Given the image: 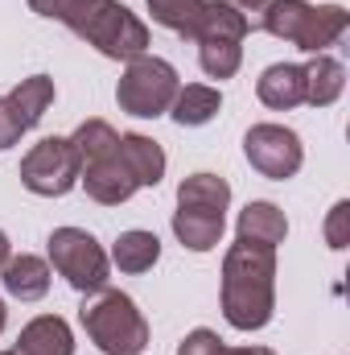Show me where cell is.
<instances>
[{
	"mask_svg": "<svg viewBox=\"0 0 350 355\" xmlns=\"http://www.w3.org/2000/svg\"><path fill=\"white\" fill-rule=\"evenodd\" d=\"M177 71L157 58V54H140L124 67L120 83H116V103L120 112L136 116V120H157L174 107V95H177Z\"/></svg>",
	"mask_w": 350,
	"mask_h": 355,
	"instance_id": "obj_4",
	"label": "cell"
},
{
	"mask_svg": "<svg viewBox=\"0 0 350 355\" xmlns=\"http://www.w3.org/2000/svg\"><path fill=\"white\" fill-rule=\"evenodd\" d=\"M219 355H276V352H272V347H227V343H223Z\"/></svg>",
	"mask_w": 350,
	"mask_h": 355,
	"instance_id": "obj_29",
	"label": "cell"
},
{
	"mask_svg": "<svg viewBox=\"0 0 350 355\" xmlns=\"http://www.w3.org/2000/svg\"><path fill=\"white\" fill-rule=\"evenodd\" d=\"M8 103H12V112L21 116L25 132L37 128V124L46 120L50 103H54V79H50V75H29V79H21L17 87L8 91Z\"/></svg>",
	"mask_w": 350,
	"mask_h": 355,
	"instance_id": "obj_20",
	"label": "cell"
},
{
	"mask_svg": "<svg viewBox=\"0 0 350 355\" xmlns=\"http://www.w3.org/2000/svg\"><path fill=\"white\" fill-rule=\"evenodd\" d=\"M50 265L58 277H66V285L75 293H95L111 277V257L83 227H54L50 232Z\"/></svg>",
	"mask_w": 350,
	"mask_h": 355,
	"instance_id": "obj_5",
	"label": "cell"
},
{
	"mask_svg": "<svg viewBox=\"0 0 350 355\" xmlns=\"http://www.w3.org/2000/svg\"><path fill=\"white\" fill-rule=\"evenodd\" d=\"M120 162L136 178V186H157L165 178V166H169L165 149L145 132H120Z\"/></svg>",
	"mask_w": 350,
	"mask_h": 355,
	"instance_id": "obj_13",
	"label": "cell"
},
{
	"mask_svg": "<svg viewBox=\"0 0 350 355\" xmlns=\"http://www.w3.org/2000/svg\"><path fill=\"white\" fill-rule=\"evenodd\" d=\"M223 232H227V219L223 215H206V211H174V236L181 240V248L190 252H210L223 244Z\"/></svg>",
	"mask_w": 350,
	"mask_h": 355,
	"instance_id": "obj_18",
	"label": "cell"
},
{
	"mask_svg": "<svg viewBox=\"0 0 350 355\" xmlns=\"http://www.w3.org/2000/svg\"><path fill=\"white\" fill-rule=\"evenodd\" d=\"M248 33H252V29H248V21H243L227 0H206L194 42H243Z\"/></svg>",
	"mask_w": 350,
	"mask_h": 355,
	"instance_id": "obj_21",
	"label": "cell"
},
{
	"mask_svg": "<svg viewBox=\"0 0 350 355\" xmlns=\"http://www.w3.org/2000/svg\"><path fill=\"white\" fill-rule=\"evenodd\" d=\"M0 355H4V352H0Z\"/></svg>",
	"mask_w": 350,
	"mask_h": 355,
	"instance_id": "obj_32",
	"label": "cell"
},
{
	"mask_svg": "<svg viewBox=\"0 0 350 355\" xmlns=\"http://www.w3.org/2000/svg\"><path fill=\"white\" fill-rule=\"evenodd\" d=\"M161 261V240L153 236V232H140V227H132V232H120V240L111 244V265L120 268V272H149V268Z\"/></svg>",
	"mask_w": 350,
	"mask_h": 355,
	"instance_id": "obj_19",
	"label": "cell"
},
{
	"mask_svg": "<svg viewBox=\"0 0 350 355\" xmlns=\"http://www.w3.org/2000/svg\"><path fill=\"white\" fill-rule=\"evenodd\" d=\"M288 236V219L276 202H248L239 211V223H235V240H248V244H264V248H280Z\"/></svg>",
	"mask_w": 350,
	"mask_h": 355,
	"instance_id": "obj_12",
	"label": "cell"
},
{
	"mask_svg": "<svg viewBox=\"0 0 350 355\" xmlns=\"http://www.w3.org/2000/svg\"><path fill=\"white\" fill-rule=\"evenodd\" d=\"M256 95L272 112H293L305 103V71L297 62H272L256 79Z\"/></svg>",
	"mask_w": 350,
	"mask_h": 355,
	"instance_id": "obj_11",
	"label": "cell"
},
{
	"mask_svg": "<svg viewBox=\"0 0 350 355\" xmlns=\"http://www.w3.org/2000/svg\"><path fill=\"white\" fill-rule=\"evenodd\" d=\"M145 4H149V12H153L157 25H165V29H174V33L194 42L206 0H145Z\"/></svg>",
	"mask_w": 350,
	"mask_h": 355,
	"instance_id": "obj_23",
	"label": "cell"
},
{
	"mask_svg": "<svg viewBox=\"0 0 350 355\" xmlns=\"http://www.w3.org/2000/svg\"><path fill=\"white\" fill-rule=\"evenodd\" d=\"M198 67L210 79H231L243 67V42H198Z\"/></svg>",
	"mask_w": 350,
	"mask_h": 355,
	"instance_id": "obj_24",
	"label": "cell"
},
{
	"mask_svg": "<svg viewBox=\"0 0 350 355\" xmlns=\"http://www.w3.org/2000/svg\"><path fill=\"white\" fill-rule=\"evenodd\" d=\"M21 137H25V124H21V116L12 112L8 95H0V149H12Z\"/></svg>",
	"mask_w": 350,
	"mask_h": 355,
	"instance_id": "obj_27",
	"label": "cell"
},
{
	"mask_svg": "<svg viewBox=\"0 0 350 355\" xmlns=\"http://www.w3.org/2000/svg\"><path fill=\"white\" fill-rule=\"evenodd\" d=\"M83 42L95 46V50H99L103 58H111V62H132V58L149 54V25H145L132 8H124V4L116 0V4L87 29Z\"/></svg>",
	"mask_w": 350,
	"mask_h": 355,
	"instance_id": "obj_8",
	"label": "cell"
},
{
	"mask_svg": "<svg viewBox=\"0 0 350 355\" xmlns=\"http://www.w3.org/2000/svg\"><path fill=\"white\" fill-rule=\"evenodd\" d=\"M276 314V248L235 240L223 257V318L235 331H264Z\"/></svg>",
	"mask_w": 350,
	"mask_h": 355,
	"instance_id": "obj_1",
	"label": "cell"
},
{
	"mask_svg": "<svg viewBox=\"0 0 350 355\" xmlns=\"http://www.w3.org/2000/svg\"><path fill=\"white\" fill-rule=\"evenodd\" d=\"M79 322L103 355H140L149 347V322L136 310V302L120 289L103 285L95 293H83Z\"/></svg>",
	"mask_w": 350,
	"mask_h": 355,
	"instance_id": "obj_2",
	"label": "cell"
},
{
	"mask_svg": "<svg viewBox=\"0 0 350 355\" xmlns=\"http://www.w3.org/2000/svg\"><path fill=\"white\" fill-rule=\"evenodd\" d=\"M0 281L17 302H42L50 293V261H42L33 252L8 257V265L0 268Z\"/></svg>",
	"mask_w": 350,
	"mask_h": 355,
	"instance_id": "obj_14",
	"label": "cell"
},
{
	"mask_svg": "<svg viewBox=\"0 0 350 355\" xmlns=\"http://www.w3.org/2000/svg\"><path fill=\"white\" fill-rule=\"evenodd\" d=\"M227 4L248 21V29H252V33H260V29H264V12H268V4H272V0H227Z\"/></svg>",
	"mask_w": 350,
	"mask_h": 355,
	"instance_id": "obj_28",
	"label": "cell"
},
{
	"mask_svg": "<svg viewBox=\"0 0 350 355\" xmlns=\"http://www.w3.org/2000/svg\"><path fill=\"white\" fill-rule=\"evenodd\" d=\"M350 25L342 4H309V0H272L264 12V33L293 42L305 54H326Z\"/></svg>",
	"mask_w": 350,
	"mask_h": 355,
	"instance_id": "obj_3",
	"label": "cell"
},
{
	"mask_svg": "<svg viewBox=\"0 0 350 355\" xmlns=\"http://www.w3.org/2000/svg\"><path fill=\"white\" fill-rule=\"evenodd\" d=\"M347 223H350V202L342 198V202H334V211H330V219H326V244H330L334 252H342L350 244Z\"/></svg>",
	"mask_w": 350,
	"mask_h": 355,
	"instance_id": "obj_25",
	"label": "cell"
},
{
	"mask_svg": "<svg viewBox=\"0 0 350 355\" xmlns=\"http://www.w3.org/2000/svg\"><path fill=\"white\" fill-rule=\"evenodd\" d=\"M8 257H12V244H8V236L0 232V268L8 265Z\"/></svg>",
	"mask_w": 350,
	"mask_h": 355,
	"instance_id": "obj_30",
	"label": "cell"
},
{
	"mask_svg": "<svg viewBox=\"0 0 350 355\" xmlns=\"http://www.w3.org/2000/svg\"><path fill=\"white\" fill-rule=\"evenodd\" d=\"M79 153L71 137H42L21 157V186L37 198H62L79 186Z\"/></svg>",
	"mask_w": 350,
	"mask_h": 355,
	"instance_id": "obj_6",
	"label": "cell"
},
{
	"mask_svg": "<svg viewBox=\"0 0 350 355\" xmlns=\"http://www.w3.org/2000/svg\"><path fill=\"white\" fill-rule=\"evenodd\" d=\"M219 107H223V91L219 87H210V83H185V87H177L169 116H174L177 128H202V124H210L219 116Z\"/></svg>",
	"mask_w": 350,
	"mask_h": 355,
	"instance_id": "obj_17",
	"label": "cell"
},
{
	"mask_svg": "<svg viewBox=\"0 0 350 355\" xmlns=\"http://www.w3.org/2000/svg\"><path fill=\"white\" fill-rule=\"evenodd\" d=\"M219 352H223V339L210 327H198L177 343V355H219Z\"/></svg>",
	"mask_w": 350,
	"mask_h": 355,
	"instance_id": "obj_26",
	"label": "cell"
},
{
	"mask_svg": "<svg viewBox=\"0 0 350 355\" xmlns=\"http://www.w3.org/2000/svg\"><path fill=\"white\" fill-rule=\"evenodd\" d=\"M4 355H75V335H71L66 318L42 314V318H33V322L21 327L17 343Z\"/></svg>",
	"mask_w": 350,
	"mask_h": 355,
	"instance_id": "obj_10",
	"label": "cell"
},
{
	"mask_svg": "<svg viewBox=\"0 0 350 355\" xmlns=\"http://www.w3.org/2000/svg\"><path fill=\"white\" fill-rule=\"evenodd\" d=\"M243 157L260 178L284 182L305 166V145L284 124H252L248 137H243Z\"/></svg>",
	"mask_w": 350,
	"mask_h": 355,
	"instance_id": "obj_7",
	"label": "cell"
},
{
	"mask_svg": "<svg viewBox=\"0 0 350 355\" xmlns=\"http://www.w3.org/2000/svg\"><path fill=\"white\" fill-rule=\"evenodd\" d=\"M301 71H305V103L309 107H330L347 91V67L330 54H313Z\"/></svg>",
	"mask_w": 350,
	"mask_h": 355,
	"instance_id": "obj_16",
	"label": "cell"
},
{
	"mask_svg": "<svg viewBox=\"0 0 350 355\" xmlns=\"http://www.w3.org/2000/svg\"><path fill=\"white\" fill-rule=\"evenodd\" d=\"M71 145H75V153H79V166H91V162L116 153L120 132H116L107 120H83V124L71 132Z\"/></svg>",
	"mask_w": 350,
	"mask_h": 355,
	"instance_id": "obj_22",
	"label": "cell"
},
{
	"mask_svg": "<svg viewBox=\"0 0 350 355\" xmlns=\"http://www.w3.org/2000/svg\"><path fill=\"white\" fill-rule=\"evenodd\" d=\"M79 182L87 186V198L103 202V207H120V202H128V198L140 190L136 178L128 174V166L120 162V145H116V153H107V157L83 166V170H79Z\"/></svg>",
	"mask_w": 350,
	"mask_h": 355,
	"instance_id": "obj_9",
	"label": "cell"
},
{
	"mask_svg": "<svg viewBox=\"0 0 350 355\" xmlns=\"http://www.w3.org/2000/svg\"><path fill=\"white\" fill-rule=\"evenodd\" d=\"M177 207L185 211H206V215H223L231 207V182L219 174H190L177 186Z\"/></svg>",
	"mask_w": 350,
	"mask_h": 355,
	"instance_id": "obj_15",
	"label": "cell"
},
{
	"mask_svg": "<svg viewBox=\"0 0 350 355\" xmlns=\"http://www.w3.org/2000/svg\"><path fill=\"white\" fill-rule=\"evenodd\" d=\"M4 322H8V310H4V297H0V335H4Z\"/></svg>",
	"mask_w": 350,
	"mask_h": 355,
	"instance_id": "obj_31",
	"label": "cell"
}]
</instances>
